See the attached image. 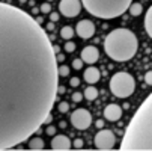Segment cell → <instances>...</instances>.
Returning <instances> with one entry per match:
<instances>
[{
    "label": "cell",
    "instance_id": "d4e9b609",
    "mask_svg": "<svg viewBox=\"0 0 152 151\" xmlns=\"http://www.w3.org/2000/svg\"><path fill=\"white\" fill-rule=\"evenodd\" d=\"M83 98H84V97H83V94H80V92H74V94H72V101H74V103H80Z\"/></svg>",
    "mask_w": 152,
    "mask_h": 151
},
{
    "label": "cell",
    "instance_id": "3957f363",
    "mask_svg": "<svg viewBox=\"0 0 152 151\" xmlns=\"http://www.w3.org/2000/svg\"><path fill=\"white\" fill-rule=\"evenodd\" d=\"M139 49V39L129 29H115L104 39V50L107 56L116 62L133 59Z\"/></svg>",
    "mask_w": 152,
    "mask_h": 151
},
{
    "label": "cell",
    "instance_id": "83f0119b",
    "mask_svg": "<svg viewBox=\"0 0 152 151\" xmlns=\"http://www.w3.org/2000/svg\"><path fill=\"white\" fill-rule=\"evenodd\" d=\"M69 85L72 86V88H77V86L80 85V80H78L77 77H71V80H69Z\"/></svg>",
    "mask_w": 152,
    "mask_h": 151
},
{
    "label": "cell",
    "instance_id": "d6a6232c",
    "mask_svg": "<svg viewBox=\"0 0 152 151\" xmlns=\"http://www.w3.org/2000/svg\"><path fill=\"white\" fill-rule=\"evenodd\" d=\"M53 121V116H51V113H48V116L45 118V121H44V124H50Z\"/></svg>",
    "mask_w": 152,
    "mask_h": 151
},
{
    "label": "cell",
    "instance_id": "ac0fdd59",
    "mask_svg": "<svg viewBox=\"0 0 152 151\" xmlns=\"http://www.w3.org/2000/svg\"><path fill=\"white\" fill-rule=\"evenodd\" d=\"M60 36L63 38V39H71L72 36H74V29L71 27V26H65V27H62L60 29Z\"/></svg>",
    "mask_w": 152,
    "mask_h": 151
},
{
    "label": "cell",
    "instance_id": "5bb4252c",
    "mask_svg": "<svg viewBox=\"0 0 152 151\" xmlns=\"http://www.w3.org/2000/svg\"><path fill=\"white\" fill-rule=\"evenodd\" d=\"M143 24H145V30H146V33H148V35L151 36V39H152V6L148 9V12H146V15H145Z\"/></svg>",
    "mask_w": 152,
    "mask_h": 151
},
{
    "label": "cell",
    "instance_id": "836d02e7",
    "mask_svg": "<svg viewBox=\"0 0 152 151\" xmlns=\"http://www.w3.org/2000/svg\"><path fill=\"white\" fill-rule=\"evenodd\" d=\"M53 29H54V24H53V23L47 24V27H45V30H48V32H50V30H53Z\"/></svg>",
    "mask_w": 152,
    "mask_h": 151
},
{
    "label": "cell",
    "instance_id": "8fae6325",
    "mask_svg": "<svg viewBox=\"0 0 152 151\" xmlns=\"http://www.w3.org/2000/svg\"><path fill=\"white\" fill-rule=\"evenodd\" d=\"M81 60L84 63H89V65H92V63H95L99 57V52L95 46H88V47H84L81 50Z\"/></svg>",
    "mask_w": 152,
    "mask_h": 151
},
{
    "label": "cell",
    "instance_id": "7a4b0ae2",
    "mask_svg": "<svg viewBox=\"0 0 152 151\" xmlns=\"http://www.w3.org/2000/svg\"><path fill=\"white\" fill-rule=\"evenodd\" d=\"M121 151H152V92L133 115L122 138Z\"/></svg>",
    "mask_w": 152,
    "mask_h": 151
},
{
    "label": "cell",
    "instance_id": "d590c367",
    "mask_svg": "<svg viewBox=\"0 0 152 151\" xmlns=\"http://www.w3.org/2000/svg\"><path fill=\"white\" fill-rule=\"evenodd\" d=\"M20 2H21V3H24V2H26V0H20Z\"/></svg>",
    "mask_w": 152,
    "mask_h": 151
},
{
    "label": "cell",
    "instance_id": "603a6c76",
    "mask_svg": "<svg viewBox=\"0 0 152 151\" xmlns=\"http://www.w3.org/2000/svg\"><path fill=\"white\" fill-rule=\"evenodd\" d=\"M83 63H84V62L81 60V57H80V59H74V60H72V68L80 70V68L83 67Z\"/></svg>",
    "mask_w": 152,
    "mask_h": 151
},
{
    "label": "cell",
    "instance_id": "8992f818",
    "mask_svg": "<svg viewBox=\"0 0 152 151\" xmlns=\"http://www.w3.org/2000/svg\"><path fill=\"white\" fill-rule=\"evenodd\" d=\"M94 144L101 151L113 150V147L116 144V136H115V133L112 130H104V128H99V132L94 138Z\"/></svg>",
    "mask_w": 152,
    "mask_h": 151
},
{
    "label": "cell",
    "instance_id": "9c48e42d",
    "mask_svg": "<svg viewBox=\"0 0 152 151\" xmlns=\"http://www.w3.org/2000/svg\"><path fill=\"white\" fill-rule=\"evenodd\" d=\"M75 32L80 38L83 39H89L95 35V24L92 23L91 20H81L77 23V27H75Z\"/></svg>",
    "mask_w": 152,
    "mask_h": 151
},
{
    "label": "cell",
    "instance_id": "e0dca14e",
    "mask_svg": "<svg viewBox=\"0 0 152 151\" xmlns=\"http://www.w3.org/2000/svg\"><path fill=\"white\" fill-rule=\"evenodd\" d=\"M128 11H129V14H131L133 17H139L143 12V6H142V3H131L129 8H128Z\"/></svg>",
    "mask_w": 152,
    "mask_h": 151
},
{
    "label": "cell",
    "instance_id": "f1b7e54d",
    "mask_svg": "<svg viewBox=\"0 0 152 151\" xmlns=\"http://www.w3.org/2000/svg\"><path fill=\"white\" fill-rule=\"evenodd\" d=\"M59 12H50V21H51V23H54V21H57L59 20Z\"/></svg>",
    "mask_w": 152,
    "mask_h": 151
},
{
    "label": "cell",
    "instance_id": "277c9868",
    "mask_svg": "<svg viewBox=\"0 0 152 151\" xmlns=\"http://www.w3.org/2000/svg\"><path fill=\"white\" fill-rule=\"evenodd\" d=\"M133 0H81V5L89 14L102 20L121 17L128 11Z\"/></svg>",
    "mask_w": 152,
    "mask_h": 151
},
{
    "label": "cell",
    "instance_id": "e575fe53",
    "mask_svg": "<svg viewBox=\"0 0 152 151\" xmlns=\"http://www.w3.org/2000/svg\"><path fill=\"white\" fill-rule=\"evenodd\" d=\"M53 50H54V53H56V55H59V53H60V47H59V46H53Z\"/></svg>",
    "mask_w": 152,
    "mask_h": 151
},
{
    "label": "cell",
    "instance_id": "f546056e",
    "mask_svg": "<svg viewBox=\"0 0 152 151\" xmlns=\"http://www.w3.org/2000/svg\"><path fill=\"white\" fill-rule=\"evenodd\" d=\"M95 125H96V128L99 130V128H102V127H104V121H102V119H98V121L95 122Z\"/></svg>",
    "mask_w": 152,
    "mask_h": 151
},
{
    "label": "cell",
    "instance_id": "ba28073f",
    "mask_svg": "<svg viewBox=\"0 0 152 151\" xmlns=\"http://www.w3.org/2000/svg\"><path fill=\"white\" fill-rule=\"evenodd\" d=\"M81 0H60L59 3V12L68 18L77 17L81 11Z\"/></svg>",
    "mask_w": 152,
    "mask_h": 151
},
{
    "label": "cell",
    "instance_id": "8d00e7d4",
    "mask_svg": "<svg viewBox=\"0 0 152 151\" xmlns=\"http://www.w3.org/2000/svg\"><path fill=\"white\" fill-rule=\"evenodd\" d=\"M48 2H51V0H48Z\"/></svg>",
    "mask_w": 152,
    "mask_h": 151
},
{
    "label": "cell",
    "instance_id": "2e32d148",
    "mask_svg": "<svg viewBox=\"0 0 152 151\" xmlns=\"http://www.w3.org/2000/svg\"><path fill=\"white\" fill-rule=\"evenodd\" d=\"M29 148L30 150H35V151L44 150V141H42L41 138H32L29 141Z\"/></svg>",
    "mask_w": 152,
    "mask_h": 151
},
{
    "label": "cell",
    "instance_id": "6da1fadb",
    "mask_svg": "<svg viewBox=\"0 0 152 151\" xmlns=\"http://www.w3.org/2000/svg\"><path fill=\"white\" fill-rule=\"evenodd\" d=\"M57 59L47 30L0 2V151L26 142L57 100Z\"/></svg>",
    "mask_w": 152,
    "mask_h": 151
},
{
    "label": "cell",
    "instance_id": "4316f807",
    "mask_svg": "<svg viewBox=\"0 0 152 151\" xmlns=\"http://www.w3.org/2000/svg\"><path fill=\"white\" fill-rule=\"evenodd\" d=\"M83 144H84V142H83V139H80V138H78V139H75V141L72 142V147H74V148H77V150H80V148H83Z\"/></svg>",
    "mask_w": 152,
    "mask_h": 151
},
{
    "label": "cell",
    "instance_id": "44dd1931",
    "mask_svg": "<svg viewBox=\"0 0 152 151\" xmlns=\"http://www.w3.org/2000/svg\"><path fill=\"white\" fill-rule=\"evenodd\" d=\"M63 49H65V52H66V53H72V52L75 50V44H74L72 41H68L66 44H65Z\"/></svg>",
    "mask_w": 152,
    "mask_h": 151
},
{
    "label": "cell",
    "instance_id": "1f68e13d",
    "mask_svg": "<svg viewBox=\"0 0 152 151\" xmlns=\"http://www.w3.org/2000/svg\"><path fill=\"white\" fill-rule=\"evenodd\" d=\"M56 59H57V62H62V60H65V55H56Z\"/></svg>",
    "mask_w": 152,
    "mask_h": 151
},
{
    "label": "cell",
    "instance_id": "5b68a950",
    "mask_svg": "<svg viewBox=\"0 0 152 151\" xmlns=\"http://www.w3.org/2000/svg\"><path fill=\"white\" fill-rule=\"evenodd\" d=\"M134 89H136V80L129 73L119 71L113 74V77L110 79V91L118 98L129 97L134 92Z\"/></svg>",
    "mask_w": 152,
    "mask_h": 151
},
{
    "label": "cell",
    "instance_id": "d6986e66",
    "mask_svg": "<svg viewBox=\"0 0 152 151\" xmlns=\"http://www.w3.org/2000/svg\"><path fill=\"white\" fill-rule=\"evenodd\" d=\"M57 71H59V76H60V77L69 76V67H66V65H59Z\"/></svg>",
    "mask_w": 152,
    "mask_h": 151
},
{
    "label": "cell",
    "instance_id": "52a82bcc",
    "mask_svg": "<svg viewBox=\"0 0 152 151\" xmlns=\"http://www.w3.org/2000/svg\"><path fill=\"white\" fill-rule=\"evenodd\" d=\"M71 124L78 130H86L92 124V115L88 109H77L71 113Z\"/></svg>",
    "mask_w": 152,
    "mask_h": 151
},
{
    "label": "cell",
    "instance_id": "4fadbf2b",
    "mask_svg": "<svg viewBox=\"0 0 152 151\" xmlns=\"http://www.w3.org/2000/svg\"><path fill=\"white\" fill-rule=\"evenodd\" d=\"M83 77L84 80L88 82V83H96L99 80V70L95 68V67H89V68H86L84 73H83Z\"/></svg>",
    "mask_w": 152,
    "mask_h": 151
},
{
    "label": "cell",
    "instance_id": "cb8c5ba5",
    "mask_svg": "<svg viewBox=\"0 0 152 151\" xmlns=\"http://www.w3.org/2000/svg\"><path fill=\"white\" fill-rule=\"evenodd\" d=\"M39 9H41V12H45V14H50V12H51V6H50L48 2H47V3H42Z\"/></svg>",
    "mask_w": 152,
    "mask_h": 151
},
{
    "label": "cell",
    "instance_id": "4dcf8cb0",
    "mask_svg": "<svg viewBox=\"0 0 152 151\" xmlns=\"http://www.w3.org/2000/svg\"><path fill=\"white\" fill-rule=\"evenodd\" d=\"M59 94H65V88H63L62 85L57 86V95H59Z\"/></svg>",
    "mask_w": 152,
    "mask_h": 151
},
{
    "label": "cell",
    "instance_id": "7c38bea8",
    "mask_svg": "<svg viewBox=\"0 0 152 151\" xmlns=\"http://www.w3.org/2000/svg\"><path fill=\"white\" fill-rule=\"evenodd\" d=\"M122 116V109H121V106L118 104H107L105 106V109H104V118L107 121H112V122H116L119 121Z\"/></svg>",
    "mask_w": 152,
    "mask_h": 151
},
{
    "label": "cell",
    "instance_id": "9a60e30c",
    "mask_svg": "<svg viewBox=\"0 0 152 151\" xmlns=\"http://www.w3.org/2000/svg\"><path fill=\"white\" fill-rule=\"evenodd\" d=\"M83 97L88 100V101H94V100L98 97V89L95 88V86H88V88L84 89Z\"/></svg>",
    "mask_w": 152,
    "mask_h": 151
},
{
    "label": "cell",
    "instance_id": "30bf717a",
    "mask_svg": "<svg viewBox=\"0 0 152 151\" xmlns=\"http://www.w3.org/2000/svg\"><path fill=\"white\" fill-rule=\"evenodd\" d=\"M72 148V142L65 135H54L51 141V150L54 151H68Z\"/></svg>",
    "mask_w": 152,
    "mask_h": 151
},
{
    "label": "cell",
    "instance_id": "ffe728a7",
    "mask_svg": "<svg viewBox=\"0 0 152 151\" xmlns=\"http://www.w3.org/2000/svg\"><path fill=\"white\" fill-rule=\"evenodd\" d=\"M57 109H59L60 113H66V112L69 110V104H68L66 101H60V103L57 104Z\"/></svg>",
    "mask_w": 152,
    "mask_h": 151
},
{
    "label": "cell",
    "instance_id": "7402d4cb",
    "mask_svg": "<svg viewBox=\"0 0 152 151\" xmlns=\"http://www.w3.org/2000/svg\"><path fill=\"white\" fill-rule=\"evenodd\" d=\"M56 127L54 125H51V124H48L47 125V128H45V135H48V136H54L56 135Z\"/></svg>",
    "mask_w": 152,
    "mask_h": 151
},
{
    "label": "cell",
    "instance_id": "484cf974",
    "mask_svg": "<svg viewBox=\"0 0 152 151\" xmlns=\"http://www.w3.org/2000/svg\"><path fill=\"white\" fill-rule=\"evenodd\" d=\"M145 83L149 85V86H152V71H148L145 74Z\"/></svg>",
    "mask_w": 152,
    "mask_h": 151
}]
</instances>
